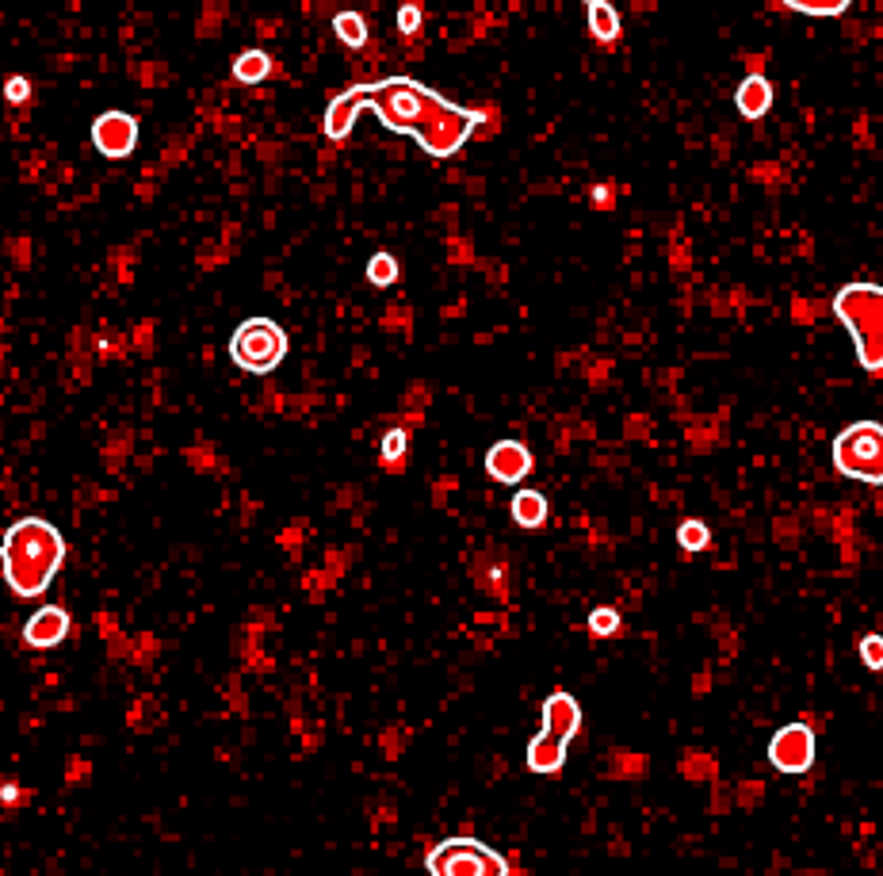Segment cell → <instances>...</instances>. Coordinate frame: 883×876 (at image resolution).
Instances as JSON below:
<instances>
[{"label": "cell", "mask_w": 883, "mask_h": 876, "mask_svg": "<svg viewBox=\"0 0 883 876\" xmlns=\"http://www.w3.org/2000/svg\"><path fill=\"white\" fill-rule=\"evenodd\" d=\"M364 108H372L390 134H413L424 154H432L440 161L460 154L478 127V111L448 103L444 96H437L432 88L417 85V80H409V77H387V80H375V85L349 88V92L329 103L325 108L329 139L333 142L349 139Z\"/></svg>", "instance_id": "cell-1"}, {"label": "cell", "mask_w": 883, "mask_h": 876, "mask_svg": "<svg viewBox=\"0 0 883 876\" xmlns=\"http://www.w3.org/2000/svg\"><path fill=\"white\" fill-rule=\"evenodd\" d=\"M66 562V540L43 517H23L4 533L0 544V574L15 598H38L51 590L54 574Z\"/></svg>", "instance_id": "cell-2"}, {"label": "cell", "mask_w": 883, "mask_h": 876, "mask_svg": "<svg viewBox=\"0 0 883 876\" xmlns=\"http://www.w3.org/2000/svg\"><path fill=\"white\" fill-rule=\"evenodd\" d=\"M834 315L846 321L857 360L869 375L883 372V292L880 284H846L834 295Z\"/></svg>", "instance_id": "cell-3"}, {"label": "cell", "mask_w": 883, "mask_h": 876, "mask_svg": "<svg viewBox=\"0 0 883 876\" xmlns=\"http://www.w3.org/2000/svg\"><path fill=\"white\" fill-rule=\"evenodd\" d=\"M834 468L846 479L869 482L880 486L883 482V429L880 421H853L834 437Z\"/></svg>", "instance_id": "cell-4"}, {"label": "cell", "mask_w": 883, "mask_h": 876, "mask_svg": "<svg viewBox=\"0 0 883 876\" xmlns=\"http://www.w3.org/2000/svg\"><path fill=\"white\" fill-rule=\"evenodd\" d=\"M287 357V333L272 318H249L241 321L230 337V360L249 375H268L284 364Z\"/></svg>", "instance_id": "cell-5"}, {"label": "cell", "mask_w": 883, "mask_h": 876, "mask_svg": "<svg viewBox=\"0 0 883 876\" xmlns=\"http://www.w3.org/2000/svg\"><path fill=\"white\" fill-rule=\"evenodd\" d=\"M424 869L437 876H505L509 865H505L501 854H494L475 839H448L432 850Z\"/></svg>", "instance_id": "cell-6"}, {"label": "cell", "mask_w": 883, "mask_h": 876, "mask_svg": "<svg viewBox=\"0 0 883 876\" xmlns=\"http://www.w3.org/2000/svg\"><path fill=\"white\" fill-rule=\"evenodd\" d=\"M815 754H818V743L807 723H784V727L769 738V762H773V769H781V774H788V777L807 774V769L815 766Z\"/></svg>", "instance_id": "cell-7"}, {"label": "cell", "mask_w": 883, "mask_h": 876, "mask_svg": "<svg viewBox=\"0 0 883 876\" xmlns=\"http://www.w3.org/2000/svg\"><path fill=\"white\" fill-rule=\"evenodd\" d=\"M92 146L108 161H123L139 146V119L126 111H103L92 123Z\"/></svg>", "instance_id": "cell-8"}, {"label": "cell", "mask_w": 883, "mask_h": 876, "mask_svg": "<svg viewBox=\"0 0 883 876\" xmlns=\"http://www.w3.org/2000/svg\"><path fill=\"white\" fill-rule=\"evenodd\" d=\"M536 460L520 440H497L494 448L486 452V475L494 482H505V486H517L532 475Z\"/></svg>", "instance_id": "cell-9"}, {"label": "cell", "mask_w": 883, "mask_h": 876, "mask_svg": "<svg viewBox=\"0 0 883 876\" xmlns=\"http://www.w3.org/2000/svg\"><path fill=\"white\" fill-rule=\"evenodd\" d=\"M69 628H74V621H69L66 609L43 605L27 624H23V643H27L31 650H51V647H58V643H66Z\"/></svg>", "instance_id": "cell-10"}, {"label": "cell", "mask_w": 883, "mask_h": 876, "mask_svg": "<svg viewBox=\"0 0 883 876\" xmlns=\"http://www.w3.org/2000/svg\"><path fill=\"white\" fill-rule=\"evenodd\" d=\"M543 731H551L562 743H574L577 731H582V709H577L574 697L559 689V693H551L543 701Z\"/></svg>", "instance_id": "cell-11"}, {"label": "cell", "mask_w": 883, "mask_h": 876, "mask_svg": "<svg viewBox=\"0 0 883 876\" xmlns=\"http://www.w3.org/2000/svg\"><path fill=\"white\" fill-rule=\"evenodd\" d=\"M566 754H570V743H562V738H555L551 731L540 727V735H536L525 751V766H528V774L548 777V774H559V769L566 766Z\"/></svg>", "instance_id": "cell-12"}, {"label": "cell", "mask_w": 883, "mask_h": 876, "mask_svg": "<svg viewBox=\"0 0 883 876\" xmlns=\"http://www.w3.org/2000/svg\"><path fill=\"white\" fill-rule=\"evenodd\" d=\"M735 108L742 119H765L769 108H773V85H769V77H761V74L746 77L742 85L735 88Z\"/></svg>", "instance_id": "cell-13"}, {"label": "cell", "mask_w": 883, "mask_h": 876, "mask_svg": "<svg viewBox=\"0 0 883 876\" xmlns=\"http://www.w3.org/2000/svg\"><path fill=\"white\" fill-rule=\"evenodd\" d=\"M509 513H512V525L536 533V528L548 525L551 505H548V497H543L540 490H517V494H512V502H509Z\"/></svg>", "instance_id": "cell-14"}, {"label": "cell", "mask_w": 883, "mask_h": 876, "mask_svg": "<svg viewBox=\"0 0 883 876\" xmlns=\"http://www.w3.org/2000/svg\"><path fill=\"white\" fill-rule=\"evenodd\" d=\"M620 31H623V23H620L616 4H608V0H589V35L597 39V43H616Z\"/></svg>", "instance_id": "cell-15"}, {"label": "cell", "mask_w": 883, "mask_h": 876, "mask_svg": "<svg viewBox=\"0 0 883 876\" xmlns=\"http://www.w3.org/2000/svg\"><path fill=\"white\" fill-rule=\"evenodd\" d=\"M272 74V58L264 51H241L234 58V77L241 85H261Z\"/></svg>", "instance_id": "cell-16"}, {"label": "cell", "mask_w": 883, "mask_h": 876, "mask_svg": "<svg viewBox=\"0 0 883 876\" xmlns=\"http://www.w3.org/2000/svg\"><path fill=\"white\" fill-rule=\"evenodd\" d=\"M333 31H336V39H341L344 46H352V51H360V46L367 43V20L360 12H336L333 15Z\"/></svg>", "instance_id": "cell-17"}, {"label": "cell", "mask_w": 883, "mask_h": 876, "mask_svg": "<svg viewBox=\"0 0 883 876\" xmlns=\"http://www.w3.org/2000/svg\"><path fill=\"white\" fill-rule=\"evenodd\" d=\"M677 544L688 551V556H696V551H708L711 548V528L704 525V521H685V525L677 528Z\"/></svg>", "instance_id": "cell-18"}, {"label": "cell", "mask_w": 883, "mask_h": 876, "mask_svg": "<svg viewBox=\"0 0 883 876\" xmlns=\"http://www.w3.org/2000/svg\"><path fill=\"white\" fill-rule=\"evenodd\" d=\"M585 624H589V632L597 639H608V636H620L623 632V621H620V613L616 609H608V605H600V609H593L589 616H585Z\"/></svg>", "instance_id": "cell-19"}, {"label": "cell", "mask_w": 883, "mask_h": 876, "mask_svg": "<svg viewBox=\"0 0 883 876\" xmlns=\"http://www.w3.org/2000/svg\"><path fill=\"white\" fill-rule=\"evenodd\" d=\"M398 256L395 253H375L372 261H367V280H372L375 287H390L398 280Z\"/></svg>", "instance_id": "cell-20"}, {"label": "cell", "mask_w": 883, "mask_h": 876, "mask_svg": "<svg viewBox=\"0 0 883 876\" xmlns=\"http://www.w3.org/2000/svg\"><path fill=\"white\" fill-rule=\"evenodd\" d=\"M781 4L803 15H841L853 0H781Z\"/></svg>", "instance_id": "cell-21"}, {"label": "cell", "mask_w": 883, "mask_h": 876, "mask_svg": "<svg viewBox=\"0 0 883 876\" xmlns=\"http://www.w3.org/2000/svg\"><path fill=\"white\" fill-rule=\"evenodd\" d=\"M406 452H409V432L406 429H390L387 437H383V448H379L383 463H387V468H401Z\"/></svg>", "instance_id": "cell-22"}, {"label": "cell", "mask_w": 883, "mask_h": 876, "mask_svg": "<svg viewBox=\"0 0 883 876\" xmlns=\"http://www.w3.org/2000/svg\"><path fill=\"white\" fill-rule=\"evenodd\" d=\"M421 23H424V12H421V4H417V0H409V4L398 8V31H401V35H417V31H421Z\"/></svg>", "instance_id": "cell-23"}, {"label": "cell", "mask_w": 883, "mask_h": 876, "mask_svg": "<svg viewBox=\"0 0 883 876\" xmlns=\"http://www.w3.org/2000/svg\"><path fill=\"white\" fill-rule=\"evenodd\" d=\"M861 658H864V666H869V670H883V639L876 636V632H872V636H864Z\"/></svg>", "instance_id": "cell-24"}, {"label": "cell", "mask_w": 883, "mask_h": 876, "mask_svg": "<svg viewBox=\"0 0 883 876\" xmlns=\"http://www.w3.org/2000/svg\"><path fill=\"white\" fill-rule=\"evenodd\" d=\"M4 96H8V103H23L31 96V80L27 77H12L4 85Z\"/></svg>", "instance_id": "cell-25"}, {"label": "cell", "mask_w": 883, "mask_h": 876, "mask_svg": "<svg viewBox=\"0 0 883 876\" xmlns=\"http://www.w3.org/2000/svg\"><path fill=\"white\" fill-rule=\"evenodd\" d=\"M593 207H612V188H608V184H597V191H593Z\"/></svg>", "instance_id": "cell-26"}, {"label": "cell", "mask_w": 883, "mask_h": 876, "mask_svg": "<svg viewBox=\"0 0 883 876\" xmlns=\"http://www.w3.org/2000/svg\"><path fill=\"white\" fill-rule=\"evenodd\" d=\"M15 797H20V789H15L12 781H0V800H8V803H20Z\"/></svg>", "instance_id": "cell-27"}, {"label": "cell", "mask_w": 883, "mask_h": 876, "mask_svg": "<svg viewBox=\"0 0 883 876\" xmlns=\"http://www.w3.org/2000/svg\"><path fill=\"white\" fill-rule=\"evenodd\" d=\"M577 4H589V0H577Z\"/></svg>", "instance_id": "cell-28"}]
</instances>
